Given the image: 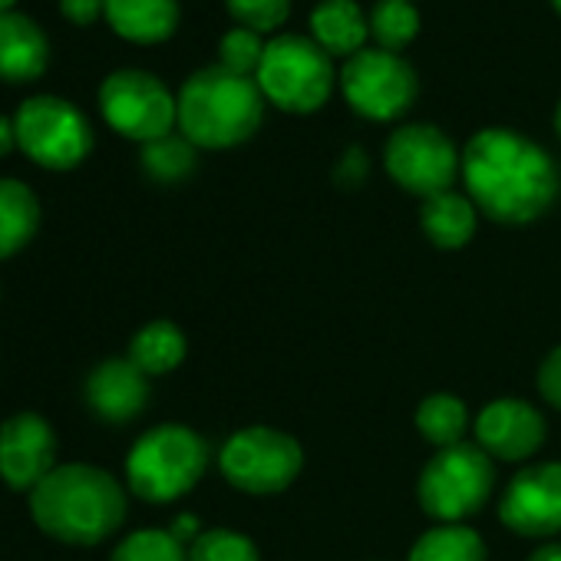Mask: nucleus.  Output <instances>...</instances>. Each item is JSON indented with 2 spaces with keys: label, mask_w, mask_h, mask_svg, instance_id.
<instances>
[{
  "label": "nucleus",
  "mask_w": 561,
  "mask_h": 561,
  "mask_svg": "<svg viewBox=\"0 0 561 561\" xmlns=\"http://www.w3.org/2000/svg\"><path fill=\"white\" fill-rule=\"evenodd\" d=\"M459 179L479 215L495 225H531L561 192V175L548 149L505 126H489L469 136Z\"/></svg>",
  "instance_id": "1"
},
{
  "label": "nucleus",
  "mask_w": 561,
  "mask_h": 561,
  "mask_svg": "<svg viewBox=\"0 0 561 561\" xmlns=\"http://www.w3.org/2000/svg\"><path fill=\"white\" fill-rule=\"evenodd\" d=\"M126 515L129 489L90 462H64L31 492L34 525L64 545H100L123 528Z\"/></svg>",
  "instance_id": "2"
},
{
  "label": "nucleus",
  "mask_w": 561,
  "mask_h": 561,
  "mask_svg": "<svg viewBox=\"0 0 561 561\" xmlns=\"http://www.w3.org/2000/svg\"><path fill=\"white\" fill-rule=\"evenodd\" d=\"M179 133L195 149H234L248 142L264 119V96L254 77L225 70L221 64L195 70L175 93Z\"/></svg>",
  "instance_id": "3"
},
{
  "label": "nucleus",
  "mask_w": 561,
  "mask_h": 561,
  "mask_svg": "<svg viewBox=\"0 0 561 561\" xmlns=\"http://www.w3.org/2000/svg\"><path fill=\"white\" fill-rule=\"evenodd\" d=\"M208 462L211 449L198 430L185 423H159L129 446L126 489L149 505H169L185 499L205 479Z\"/></svg>",
  "instance_id": "4"
},
{
  "label": "nucleus",
  "mask_w": 561,
  "mask_h": 561,
  "mask_svg": "<svg viewBox=\"0 0 561 561\" xmlns=\"http://www.w3.org/2000/svg\"><path fill=\"white\" fill-rule=\"evenodd\" d=\"M337 77L341 70L321 44L305 34H277L264 47L254 83L264 103H271L274 110L291 116H311L328 106Z\"/></svg>",
  "instance_id": "5"
},
{
  "label": "nucleus",
  "mask_w": 561,
  "mask_h": 561,
  "mask_svg": "<svg viewBox=\"0 0 561 561\" xmlns=\"http://www.w3.org/2000/svg\"><path fill=\"white\" fill-rule=\"evenodd\" d=\"M495 492V459L476 443L436 449L416 479V502L436 525H466Z\"/></svg>",
  "instance_id": "6"
},
{
  "label": "nucleus",
  "mask_w": 561,
  "mask_h": 561,
  "mask_svg": "<svg viewBox=\"0 0 561 561\" xmlns=\"http://www.w3.org/2000/svg\"><path fill=\"white\" fill-rule=\"evenodd\" d=\"M225 482L244 495H277L298 482L305 469V446L277 426H241L218 449Z\"/></svg>",
  "instance_id": "7"
},
{
  "label": "nucleus",
  "mask_w": 561,
  "mask_h": 561,
  "mask_svg": "<svg viewBox=\"0 0 561 561\" xmlns=\"http://www.w3.org/2000/svg\"><path fill=\"white\" fill-rule=\"evenodd\" d=\"M14 126L18 149L41 169L67 172L93 152V126L87 113L57 93L27 96L14 113Z\"/></svg>",
  "instance_id": "8"
},
{
  "label": "nucleus",
  "mask_w": 561,
  "mask_h": 561,
  "mask_svg": "<svg viewBox=\"0 0 561 561\" xmlns=\"http://www.w3.org/2000/svg\"><path fill=\"white\" fill-rule=\"evenodd\" d=\"M100 113L113 133L146 146L179 129L175 93L149 70L119 67L100 83Z\"/></svg>",
  "instance_id": "9"
},
{
  "label": "nucleus",
  "mask_w": 561,
  "mask_h": 561,
  "mask_svg": "<svg viewBox=\"0 0 561 561\" xmlns=\"http://www.w3.org/2000/svg\"><path fill=\"white\" fill-rule=\"evenodd\" d=\"M337 87L347 106L370 123H397L410 113L420 93V77L403 54L367 47L344 60Z\"/></svg>",
  "instance_id": "10"
},
{
  "label": "nucleus",
  "mask_w": 561,
  "mask_h": 561,
  "mask_svg": "<svg viewBox=\"0 0 561 561\" xmlns=\"http://www.w3.org/2000/svg\"><path fill=\"white\" fill-rule=\"evenodd\" d=\"M462 149L433 123H403L390 133L383 146V169L393 185L416 198H433L449 192L459 179Z\"/></svg>",
  "instance_id": "11"
},
{
  "label": "nucleus",
  "mask_w": 561,
  "mask_h": 561,
  "mask_svg": "<svg viewBox=\"0 0 561 561\" xmlns=\"http://www.w3.org/2000/svg\"><path fill=\"white\" fill-rule=\"evenodd\" d=\"M499 522L518 538L551 541L561 535V462H528L522 466L502 499Z\"/></svg>",
  "instance_id": "12"
},
{
  "label": "nucleus",
  "mask_w": 561,
  "mask_h": 561,
  "mask_svg": "<svg viewBox=\"0 0 561 561\" xmlns=\"http://www.w3.org/2000/svg\"><path fill=\"white\" fill-rule=\"evenodd\" d=\"M57 433L41 413H14L0 423V479L14 492H34L57 469Z\"/></svg>",
  "instance_id": "13"
},
{
  "label": "nucleus",
  "mask_w": 561,
  "mask_h": 561,
  "mask_svg": "<svg viewBox=\"0 0 561 561\" xmlns=\"http://www.w3.org/2000/svg\"><path fill=\"white\" fill-rule=\"evenodd\" d=\"M476 446L495 462H528L548 439V423L522 397H495L472 420Z\"/></svg>",
  "instance_id": "14"
},
{
  "label": "nucleus",
  "mask_w": 561,
  "mask_h": 561,
  "mask_svg": "<svg viewBox=\"0 0 561 561\" xmlns=\"http://www.w3.org/2000/svg\"><path fill=\"white\" fill-rule=\"evenodd\" d=\"M149 377L129 357H110L96 364L83 383V400L90 413L110 426L133 423L149 407Z\"/></svg>",
  "instance_id": "15"
},
{
  "label": "nucleus",
  "mask_w": 561,
  "mask_h": 561,
  "mask_svg": "<svg viewBox=\"0 0 561 561\" xmlns=\"http://www.w3.org/2000/svg\"><path fill=\"white\" fill-rule=\"evenodd\" d=\"M50 64V41L44 27L21 14L4 11L0 14V80L27 83L37 80Z\"/></svg>",
  "instance_id": "16"
},
{
  "label": "nucleus",
  "mask_w": 561,
  "mask_h": 561,
  "mask_svg": "<svg viewBox=\"0 0 561 561\" xmlns=\"http://www.w3.org/2000/svg\"><path fill=\"white\" fill-rule=\"evenodd\" d=\"M311 41L321 44L331 57H357L370 47V14L357 0H321L311 11Z\"/></svg>",
  "instance_id": "17"
},
{
  "label": "nucleus",
  "mask_w": 561,
  "mask_h": 561,
  "mask_svg": "<svg viewBox=\"0 0 561 561\" xmlns=\"http://www.w3.org/2000/svg\"><path fill=\"white\" fill-rule=\"evenodd\" d=\"M110 27L129 44H162L179 31V0H106Z\"/></svg>",
  "instance_id": "18"
},
{
  "label": "nucleus",
  "mask_w": 561,
  "mask_h": 561,
  "mask_svg": "<svg viewBox=\"0 0 561 561\" xmlns=\"http://www.w3.org/2000/svg\"><path fill=\"white\" fill-rule=\"evenodd\" d=\"M420 228L426 241L439 251H459L476 238L479 208L466 192H439L420 205Z\"/></svg>",
  "instance_id": "19"
},
{
  "label": "nucleus",
  "mask_w": 561,
  "mask_h": 561,
  "mask_svg": "<svg viewBox=\"0 0 561 561\" xmlns=\"http://www.w3.org/2000/svg\"><path fill=\"white\" fill-rule=\"evenodd\" d=\"M149 380L152 377H169L172 370L182 367V360L188 357V337L175 321L156 318L149 324H142L133 341H129V354H126Z\"/></svg>",
  "instance_id": "20"
},
{
  "label": "nucleus",
  "mask_w": 561,
  "mask_h": 561,
  "mask_svg": "<svg viewBox=\"0 0 561 561\" xmlns=\"http://www.w3.org/2000/svg\"><path fill=\"white\" fill-rule=\"evenodd\" d=\"M41 228V198L21 179H0V261L24 251Z\"/></svg>",
  "instance_id": "21"
},
{
  "label": "nucleus",
  "mask_w": 561,
  "mask_h": 561,
  "mask_svg": "<svg viewBox=\"0 0 561 561\" xmlns=\"http://www.w3.org/2000/svg\"><path fill=\"white\" fill-rule=\"evenodd\" d=\"M413 426L426 443H433L436 449H446V446L466 443L472 416H469V407L462 397H456L449 390H436L420 400V407L413 413Z\"/></svg>",
  "instance_id": "22"
},
{
  "label": "nucleus",
  "mask_w": 561,
  "mask_h": 561,
  "mask_svg": "<svg viewBox=\"0 0 561 561\" xmlns=\"http://www.w3.org/2000/svg\"><path fill=\"white\" fill-rule=\"evenodd\" d=\"M407 561H489V548L472 525H433L413 541Z\"/></svg>",
  "instance_id": "23"
},
{
  "label": "nucleus",
  "mask_w": 561,
  "mask_h": 561,
  "mask_svg": "<svg viewBox=\"0 0 561 561\" xmlns=\"http://www.w3.org/2000/svg\"><path fill=\"white\" fill-rule=\"evenodd\" d=\"M370 14V41L380 50L403 54L420 37V11L410 0H377Z\"/></svg>",
  "instance_id": "24"
},
{
  "label": "nucleus",
  "mask_w": 561,
  "mask_h": 561,
  "mask_svg": "<svg viewBox=\"0 0 561 561\" xmlns=\"http://www.w3.org/2000/svg\"><path fill=\"white\" fill-rule=\"evenodd\" d=\"M195 152L198 149L182 133H169L156 142H146L139 159H142V169L149 179L172 185V182H182L195 172Z\"/></svg>",
  "instance_id": "25"
},
{
  "label": "nucleus",
  "mask_w": 561,
  "mask_h": 561,
  "mask_svg": "<svg viewBox=\"0 0 561 561\" xmlns=\"http://www.w3.org/2000/svg\"><path fill=\"white\" fill-rule=\"evenodd\" d=\"M110 561H188V548L169 528H136L113 548Z\"/></svg>",
  "instance_id": "26"
},
{
  "label": "nucleus",
  "mask_w": 561,
  "mask_h": 561,
  "mask_svg": "<svg viewBox=\"0 0 561 561\" xmlns=\"http://www.w3.org/2000/svg\"><path fill=\"white\" fill-rule=\"evenodd\" d=\"M188 561H261V551L244 531L218 525L188 545Z\"/></svg>",
  "instance_id": "27"
},
{
  "label": "nucleus",
  "mask_w": 561,
  "mask_h": 561,
  "mask_svg": "<svg viewBox=\"0 0 561 561\" xmlns=\"http://www.w3.org/2000/svg\"><path fill=\"white\" fill-rule=\"evenodd\" d=\"M234 27H248L254 34H274L291 18L295 0H225Z\"/></svg>",
  "instance_id": "28"
},
{
  "label": "nucleus",
  "mask_w": 561,
  "mask_h": 561,
  "mask_svg": "<svg viewBox=\"0 0 561 561\" xmlns=\"http://www.w3.org/2000/svg\"><path fill=\"white\" fill-rule=\"evenodd\" d=\"M264 47L267 41L248 27H231L221 44H218V64L231 73H241V77H254L257 67H261V57H264Z\"/></svg>",
  "instance_id": "29"
},
{
  "label": "nucleus",
  "mask_w": 561,
  "mask_h": 561,
  "mask_svg": "<svg viewBox=\"0 0 561 561\" xmlns=\"http://www.w3.org/2000/svg\"><path fill=\"white\" fill-rule=\"evenodd\" d=\"M538 393L548 407L561 410V344L551 347L538 367Z\"/></svg>",
  "instance_id": "30"
},
{
  "label": "nucleus",
  "mask_w": 561,
  "mask_h": 561,
  "mask_svg": "<svg viewBox=\"0 0 561 561\" xmlns=\"http://www.w3.org/2000/svg\"><path fill=\"white\" fill-rule=\"evenodd\" d=\"M60 14L80 27L93 24L96 18L106 14V0H60Z\"/></svg>",
  "instance_id": "31"
},
{
  "label": "nucleus",
  "mask_w": 561,
  "mask_h": 561,
  "mask_svg": "<svg viewBox=\"0 0 561 561\" xmlns=\"http://www.w3.org/2000/svg\"><path fill=\"white\" fill-rule=\"evenodd\" d=\"M364 175H367V156H364L360 146H351V149L344 152L341 165H337V179L347 182V185H357Z\"/></svg>",
  "instance_id": "32"
},
{
  "label": "nucleus",
  "mask_w": 561,
  "mask_h": 561,
  "mask_svg": "<svg viewBox=\"0 0 561 561\" xmlns=\"http://www.w3.org/2000/svg\"><path fill=\"white\" fill-rule=\"evenodd\" d=\"M169 531H172V535H175V538H179L185 548H188V545H192V541H195V538L205 531V525H202V518H198V515H192V512H182V515H175V518H172Z\"/></svg>",
  "instance_id": "33"
},
{
  "label": "nucleus",
  "mask_w": 561,
  "mask_h": 561,
  "mask_svg": "<svg viewBox=\"0 0 561 561\" xmlns=\"http://www.w3.org/2000/svg\"><path fill=\"white\" fill-rule=\"evenodd\" d=\"M18 149V126H14V116H4L0 113V159L11 156Z\"/></svg>",
  "instance_id": "34"
},
{
  "label": "nucleus",
  "mask_w": 561,
  "mask_h": 561,
  "mask_svg": "<svg viewBox=\"0 0 561 561\" xmlns=\"http://www.w3.org/2000/svg\"><path fill=\"white\" fill-rule=\"evenodd\" d=\"M528 561H561V541H545L538 551L528 554Z\"/></svg>",
  "instance_id": "35"
},
{
  "label": "nucleus",
  "mask_w": 561,
  "mask_h": 561,
  "mask_svg": "<svg viewBox=\"0 0 561 561\" xmlns=\"http://www.w3.org/2000/svg\"><path fill=\"white\" fill-rule=\"evenodd\" d=\"M554 133H558V139H561V100H558V106H554Z\"/></svg>",
  "instance_id": "36"
},
{
  "label": "nucleus",
  "mask_w": 561,
  "mask_h": 561,
  "mask_svg": "<svg viewBox=\"0 0 561 561\" xmlns=\"http://www.w3.org/2000/svg\"><path fill=\"white\" fill-rule=\"evenodd\" d=\"M14 4H18V0H0V14H4V11H14Z\"/></svg>",
  "instance_id": "37"
},
{
  "label": "nucleus",
  "mask_w": 561,
  "mask_h": 561,
  "mask_svg": "<svg viewBox=\"0 0 561 561\" xmlns=\"http://www.w3.org/2000/svg\"><path fill=\"white\" fill-rule=\"evenodd\" d=\"M551 8H554V11L561 14V0H551Z\"/></svg>",
  "instance_id": "38"
},
{
  "label": "nucleus",
  "mask_w": 561,
  "mask_h": 561,
  "mask_svg": "<svg viewBox=\"0 0 561 561\" xmlns=\"http://www.w3.org/2000/svg\"><path fill=\"white\" fill-rule=\"evenodd\" d=\"M410 4H416V0H410Z\"/></svg>",
  "instance_id": "39"
}]
</instances>
